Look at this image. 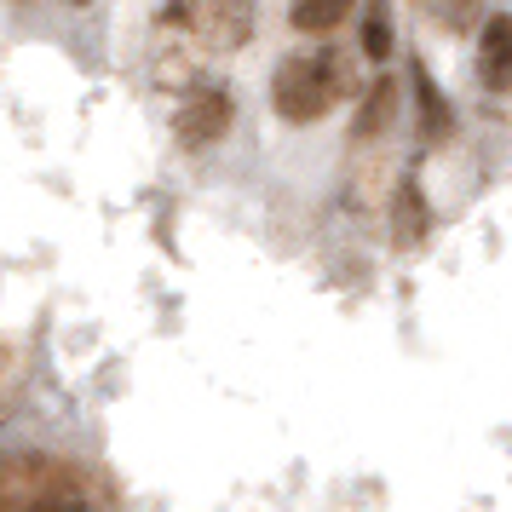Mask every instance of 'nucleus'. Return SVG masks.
Returning <instances> with one entry per match:
<instances>
[{
	"label": "nucleus",
	"mask_w": 512,
	"mask_h": 512,
	"mask_svg": "<svg viewBox=\"0 0 512 512\" xmlns=\"http://www.w3.org/2000/svg\"><path fill=\"white\" fill-rule=\"evenodd\" d=\"M357 93V64L351 52H334V47H317V52H294L282 58L277 75H271V110L282 121H323L328 110H340L346 98Z\"/></svg>",
	"instance_id": "f257e3e1"
},
{
	"label": "nucleus",
	"mask_w": 512,
	"mask_h": 512,
	"mask_svg": "<svg viewBox=\"0 0 512 512\" xmlns=\"http://www.w3.org/2000/svg\"><path fill=\"white\" fill-rule=\"evenodd\" d=\"M426 231H432L426 190H420L415 179H403V185H397V196H392V242H397V254L420 248V242H426Z\"/></svg>",
	"instance_id": "39448f33"
},
{
	"label": "nucleus",
	"mask_w": 512,
	"mask_h": 512,
	"mask_svg": "<svg viewBox=\"0 0 512 512\" xmlns=\"http://www.w3.org/2000/svg\"><path fill=\"white\" fill-rule=\"evenodd\" d=\"M397 121V81L380 75L369 93L357 98V116H351V144H374L386 127Z\"/></svg>",
	"instance_id": "423d86ee"
},
{
	"label": "nucleus",
	"mask_w": 512,
	"mask_h": 512,
	"mask_svg": "<svg viewBox=\"0 0 512 512\" xmlns=\"http://www.w3.org/2000/svg\"><path fill=\"white\" fill-rule=\"evenodd\" d=\"M478 81L484 93H512V18L489 12L478 29Z\"/></svg>",
	"instance_id": "20e7f679"
},
{
	"label": "nucleus",
	"mask_w": 512,
	"mask_h": 512,
	"mask_svg": "<svg viewBox=\"0 0 512 512\" xmlns=\"http://www.w3.org/2000/svg\"><path fill=\"white\" fill-rule=\"evenodd\" d=\"M231 121H236V98L225 93V87H196V93L179 104L173 133H179L185 150H208V144H219L231 133Z\"/></svg>",
	"instance_id": "7ed1b4c3"
},
{
	"label": "nucleus",
	"mask_w": 512,
	"mask_h": 512,
	"mask_svg": "<svg viewBox=\"0 0 512 512\" xmlns=\"http://www.w3.org/2000/svg\"><path fill=\"white\" fill-rule=\"evenodd\" d=\"M351 6L357 0H294L288 24L300 29V35H328V29H340L351 18Z\"/></svg>",
	"instance_id": "6e6552de"
},
{
	"label": "nucleus",
	"mask_w": 512,
	"mask_h": 512,
	"mask_svg": "<svg viewBox=\"0 0 512 512\" xmlns=\"http://www.w3.org/2000/svg\"><path fill=\"white\" fill-rule=\"evenodd\" d=\"M0 512H98V478L58 455H6Z\"/></svg>",
	"instance_id": "f03ea898"
},
{
	"label": "nucleus",
	"mask_w": 512,
	"mask_h": 512,
	"mask_svg": "<svg viewBox=\"0 0 512 512\" xmlns=\"http://www.w3.org/2000/svg\"><path fill=\"white\" fill-rule=\"evenodd\" d=\"M392 52V18H386V0H374L369 6V18H363V58H386Z\"/></svg>",
	"instance_id": "1a4fd4ad"
},
{
	"label": "nucleus",
	"mask_w": 512,
	"mask_h": 512,
	"mask_svg": "<svg viewBox=\"0 0 512 512\" xmlns=\"http://www.w3.org/2000/svg\"><path fill=\"white\" fill-rule=\"evenodd\" d=\"M70 6H87V0H70Z\"/></svg>",
	"instance_id": "9d476101"
},
{
	"label": "nucleus",
	"mask_w": 512,
	"mask_h": 512,
	"mask_svg": "<svg viewBox=\"0 0 512 512\" xmlns=\"http://www.w3.org/2000/svg\"><path fill=\"white\" fill-rule=\"evenodd\" d=\"M409 87H415V110H420V139L443 144L449 133H455V116H449V104H443L438 81L426 75V64H415V70H409Z\"/></svg>",
	"instance_id": "0eeeda50"
}]
</instances>
